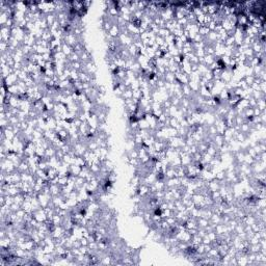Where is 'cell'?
Masks as SVG:
<instances>
[{"instance_id": "cell-1", "label": "cell", "mask_w": 266, "mask_h": 266, "mask_svg": "<svg viewBox=\"0 0 266 266\" xmlns=\"http://www.w3.org/2000/svg\"><path fill=\"white\" fill-rule=\"evenodd\" d=\"M63 42L74 48V46L78 43V38H77L74 33H69V34H65V36H63Z\"/></svg>"}, {"instance_id": "cell-2", "label": "cell", "mask_w": 266, "mask_h": 266, "mask_svg": "<svg viewBox=\"0 0 266 266\" xmlns=\"http://www.w3.org/2000/svg\"><path fill=\"white\" fill-rule=\"evenodd\" d=\"M61 52H63L67 57H69L74 52V49L72 46H70V45H68L67 43L63 42V45H61Z\"/></svg>"}, {"instance_id": "cell-3", "label": "cell", "mask_w": 266, "mask_h": 266, "mask_svg": "<svg viewBox=\"0 0 266 266\" xmlns=\"http://www.w3.org/2000/svg\"><path fill=\"white\" fill-rule=\"evenodd\" d=\"M109 35L111 36V38H119V35L121 34V31H119V27L117 24H113L112 25V27L110 28V30L108 31Z\"/></svg>"}, {"instance_id": "cell-4", "label": "cell", "mask_w": 266, "mask_h": 266, "mask_svg": "<svg viewBox=\"0 0 266 266\" xmlns=\"http://www.w3.org/2000/svg\"><path fill=\"white\" fill-rule=\"evenodd\" d=\"M82 167L76 164H71L70 168H69V175H73V176H79L80 171H81Z\"/></svg>"}, {"instance_id": "cell-5", "label": "cell", "mask_w": 266, "mask_h": 266, "mask_svg": "<svg viewBox=\"0 0 266 266\" xmlns=\"http://www.w3.org/2000/svg\"><path fill=\"white\" fill-rule=\"evenodd\" d=\"M167 127L175 128V129H179V128H180V122H179V119H176L175 117H169V119H168V122H167Z\"/></svg>"}, {"instance_id": "cell-6", "label": "cell", "mask_w": 266, "mask_h": 266, "mask_svg": "<svg viewBox=\"0 0 266 266\" xmlns=\"http://www.w3.org/2000/svg\"><path fill=\"white\" fill-rule=\"evenodd\" d=\"M181 90H182V94L184 97H191V95H192V90H191V88L189 87V85L187 84H182L181 85Z\"/></svg>"}, {"instance_id": "cell-7", "label": "cell", "mask_w": 266, "mask_h": 266, "mask_svg": "<svg viewBox=\"0 0 266 266\" xmlns=\"http://www.w3.org/2000/svg\"><path fill=\"white\" fill-rule=\"evenodd\" d=\"M163 79H164V81L168 82V83H175L176 82V75L174 73H171V72H166L164 74Z\"/></svg>"}, {"instance_id": "cell-8", "label": "cell", "mask_w": 266, "mask_h": 266, "mask_svg": "<svg viewBox=\"0 0 266 266\" xmlns=\"http://www.w3.org/2000/svg\"><path fill=\"white\" fill-rule=\"evenodd\" d=\"M215 61V57L214 55H209V54H205V56L203 57V63H205V65H207V67H209V65H211L212 63Z\"/></svg>"}, {"instance_id": "cell-9", "label": "cell", "mask_w": 266, "mask_h": 266, "mask_svg": "<svg viewBox=\"0 0 266 266\" xmlns=\"http://www.w3.org/2000/svg\"><path fill=\"white\" fill-rule=\"evenodd\" d=\"M45 19H46L47 23H48V26H51L53 23H54L55 21L57 20V17H56V14L55 13H51V14H47L46 16H45Z\"/></svg>"}, {"instance_id": "cell-10", "label": "cell", "mask_w": 266, "mask_h": 266, "mask_svg": "<svg viewBox=\"0 0 266 266\" xmlns=\"http://www.w3.org/2000/svg\"><path fill=\"white\" fill-rule=\"evenodd\" d=\"M127 29L128 31H129V33H130L131 35L132 34H136V33H139V28L136 27L135 25L133 24L132 22H129V23H127Z\"/></svg>"}, {"instance_id": "cell-11", "label": "cell", "mask_w": 266, "mask_h": 266, "mask_svg": "<svg viewBox=\"0 0 266 266\" xmlns=\"http://www.w3.org/2000/svg\"><path fill=\"white\" fill-rule=\"evenodd\" d=\"M42 40H44V41H46V42H49V43L53 40V34H52V32L50 31L49 28L46 30H44V33H43V35H42Z\"/></svg>"}, {"instance_id": "cell-12", "label": "cell", "mask_w": 266, "mask_h": 266, "mask_svg": "<svg viewBox=\"0 0 266 266\" xmlns=\"http://www.w3.org/2000/svg\"><path fill=\"white\" fill-rule=\"evenodd\" d=\"M210 32V30H209V28L207 27L206 25H200L198 26V34L200 35H202L203 38H206L207 36V34Z\"/></svg>"}, {"instance_id": "cell-13", "label": "cell", "mask_w": 266, "mask_h": 266, "mask_svg": "<svg viewBox=\"0 0 266 266\" xmlns=\"http://www.w3.org/2000/svg\"><path fill=\"white\" fill-rule=\"evenodd\" d=\"M121 98L123 100H129V99H133V90L131 88H127L125 92H123Z\"/></svg>"}, {"instance_id": "cell-14", "label": "cell", "mask_w": 266, "mask_h": 266, "mask_svg": "<svg viewBox=\"0 0 266 266\" xmlns=\"http://www.w3.org/2000/svg\"><path fill=\"white\" fill-rule=\"evenodd\" d=\"M250 125L248 124V123H243L242 125H240V129H239V132L241 133H244V134H248L250 131Z\"/></svg>"}, {"instance_id": "cell-15", "label": "cell", "mask_w": 266, "mask_h": 266, "mask_svg": "<svg viewBox=\"0 0 266 266\" xmlns=\"http://www.w3.org/2000/svg\"><path fill=\"white\" fill-rule=\"evenodd\" d=\"M88 168H90V171H92V174H99L101 171V165L100 164H96V163H92V165L88 166Z\"/></svg>"}, {"instance_id": "cell-16", "label": "cell", "mask_w": 266, "mask_h": 266, "mask_svg": "<svg viewBox=\"0 0 266 266\" xmlns=\"http://www.w3.org/2000/svg\"><path fill=\"white\" fill-rule=\"evenodd\" d=\"M51 220L53 221V223H54L55 225H61V223H63V218L61 216H59L57 213H55L54 216L52 217Z\"/></svg>"}, {"instance_id": "cell-17", "label": "cell", "mask_w": 266, "mask_h": 266, "mask_svg": "<svg viewBox=\"0 0 266 266\" xmlns=\"http://www.w3.org/2000/svg\"><path fill=\"white\" fill-rule=\"evenodd\" d=\"M243 123H246V119H244L242 115H236V117H234V125L240 126Z\"/></svg>"}, {"instance_id": "cell-18", "label": "cell", "mask_w": 266, "mask_h": 266, "mask_svg": "<svg viewBox=\"0 0 266 266\" xmlns=\"http://www.w3.org/2000/svg\"><path fill=\"white\" fill-rule=\"evenodd\" d=\"M257 107L260 109L261 111H264L266 108V103H265V98L259 99L257 100Z\"/></svg>"}, {"instance_id": "cell-19", "label": "cell", "mask_w": 266, "mask_h": 266, "mask_svg": "<svg viewBox=\"0 0 266 266\" xmlns=\"http://www.w3.org/2000/svg\"><path fill=\"white\" fill-rule=\"evenodd\" d=\"M171 34V31L168 29H166V28H159V31H158L157 35H160V36H162V38H167L168 35Z\"/></svg>"}, {"instance_id": "cell-20", "label": "cell", "mask_w": 266, "mask_h": 266, "mask_svg": "<svg viewBox=\"0 0 266 266\" xmlns=\"http://www.w3.org/2000/svg\"><path fill=\"white\" fill-rule=\"evenodd\" d=\"M86 147H87V150H88V151H90V152H94V151H95L97 148H99V146H98V144H97L95 140H92V141H90V142H87Z\"/></svg>"}, {"instance_id": "cell-21", "label": "cell", "mask_w": 266, "mask_h": 266, "mask_svg": "<svg viewBox=\"0 0 266 266\" xmlns=\"http://www.w3.org/2000/svg\"><path fill=\"white\" fill-rule=\"evenodd\" d=\"M243 79H244V81H245V83L248 85V86H250L254 82H255V80H256V77L254 76V75H247V76H244L243 77Z\"/></svg>"}, {"instance_id": "cell-22", "label": "cell", "mask_w": 266, "mask_h": 266, "mask_svg": "<svg viewBox=\"0 0 266 266\" xmlns=\"http://www.w3.org/2000/svg\"><path fill=\"white\" fill-rule=\"evenodd\" d=\"M68 59L70 60L71 63H76V61H80V56H79L77 53L73 52V53L68 57Z\"/></svg>"}, {"instance_id": "cell-23", "label": "cell", "mask_w": 266, "mask_h": 266, "mask_svg": "<svg viewBox=\"0 0 266 266\" xmlns=\"http://www.w3.org/2000/svg\"><path fill=\"white\" fill-rule=\"evenodd\" d=\"M155 43L157 44L158 46L161 47L163 46V45H165V38H162V36H160V35H156V38H155Z\"/></svg>"}, {"instance_id": "cell-24", "label": "cell", "mask_w": 266, "mask_h": 266, "mask_svg": "<svg viewBox=\"0 0 266 266\" xmlns=\"http://www.w3.org/2000/svg\"><path fill=\"white\" fill-rule=\"evenodd\" d=\"M215 179L218 180V181H223L225 179V171H217L215 174Z\"/></svg>"}, {"instance_id": "cell-25", "label": "cell", "mask_w": 266, "mask_h": 266, "mask_svg": "<svg viewBox=\"0 0 266 266\" xmlns=\"http://www.w3.org/2000/svg\"><path fill=\"white\" fill-rule=\"evenodd\" d=\"M68 179H69V176L58 177V184H59L60 186H65V185L68 184Z\"/></svg>"}, {"instance_id": "cell-26", "label": "cell", "mask_w": 266, "mask_h": 266, "mask_svg": "<svg viewBox=\"0 0 266 266\" xmlns=\"http://www.w3.org/2000/svg\"><path fill=\"white\" fill-rule=\"evenodd\" d=\"M141 97H142V92H141L140 88H139V90H133V99L139 101L141 99Z\"/></svg>"}, {"instance_id": "cell-27", "label": "cell", "mask_w": 266, "mask_h": 266, "mask_svg": "<svg viewBox=\"0 0 266 266\" xmlns=\"http://www.w3.org/2000/svg\"><path fill=\"white\" fill-rule=\"evenodd\" d=\"M79 240H80V243H81V245H83V246H88V240H87L86 237L81 236L80 238H79Z\"/></svg>"}, {"instance_id": "cell-28", "label": "cell", "mask_w": 266, "mask_h": 266, "mask_svg": "<svg viewBox=\"0 0 266 266\" xmlns=\"http://www.w3.org/2000/svg\"><path fill=\"white\" fill-rule=\"evenodd\" d=\"M252 109H254V117H259L261 114V112H262L258 107H255V108H252Z\"/></svg>"}]
</instances>
